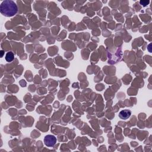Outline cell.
<instances>
[{
  "instance_id": "1",
  "label": "cell",
  "mask_w": 152,
  "mask_h": 152,
  "mask_svg": "<svg viewBox=\"0 0 152 152\" xmlns=\"http://www.w3.org/2000/svg\"><path fill=\"white\" fill-rule=\"evenodd\" d=\"M18 11L16 4L11 0H5L3 1L0 5V11L5 17L14 16Z\"/></svg>"
},
{
  "instance_id": "2",
  "label": "cell",
  "mask_w": 152,
  "mask_h": 152,
  "mask_svg": "<svg viewBox=\"0 0 152 152\" xmlns=\"http://www.w3.org/2000/svg\"><path fill=\"white\" fill-rule=\"evenodd\" d=\"M56 143V139L52 135H47L44 138L45 145L49 147H52Z\"/></svg>"
},
{
  "instance_id": "3",
  "label": "cell",
  "mask_w": 152,
  "mask_h": 152,
  "mask_svg": "<svg viewBox=\"0 0 152 152\" xmlns=\"http://www.w3.org/2000/svg\"><path fill=\"white\" fill-rule=\"evenodd\" d=\"M131 115V111L128 110V109H124V110L121 111L120 113L118 116L121 118V120H127L130 117Z\"/></svg>"
},
{
  "instance_id": "4",
  "label": "cell",
  "mask_w": 152,
  "mask_h": 152,
  "mask_svg": "<svg viewBox=\"0 0 152 152\" xmlns=\"http://www.w3.org/2000/svg\"><path fill=\"white\" fill-rule=\"evenodd\" d=\"M14 55L13 52H8L6 54L5 60L7 62L10 63L14 60Z\"/></svg>"
},
{
  "instance_id": "5",
  "label": "cell",
  "mask_w": 152,
  "mask_h": 152,
  "mask_svg": "<svg viewBox=\"0 0 152 152\" xmlns=\"http://www.w3.org/2000/svg\"><path fill=\"white\" fill-rule=\"evenodd\" d=\"M140 4L143 6V7H146L147 6V5L149 4L150 3V1H140Z\"/></svg>"
}]
</instances>
